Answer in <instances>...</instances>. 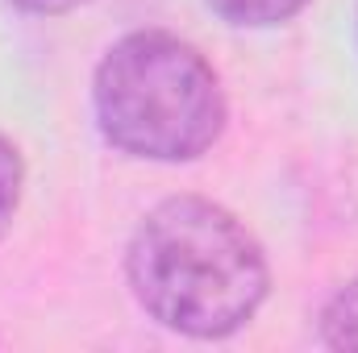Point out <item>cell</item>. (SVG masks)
Here are the masks:
<instances>
[{
	"mask_svg": "<svg viewBox=\"0 0 358 353\" xmlns=\"http://www.w3.org/2000/svg\"><path fill=\"white\" fill-rule=\"evenodd\" d=\"M21 191H25V163L21 150L0 133V237L13 229L17 208H21Z\"/></svg>",
	"mask_w": 358,
	"mask_h": 353,
	"instance_id": "obj_5",
	"label": "cell"
},
{
	"mask_svg": "<svg viewBox=\"0 0 358 353\" xmlns=\"http://www.w3.org/2000/svg\"><path fill=\"white\" fill-rule=\"evenodd\" d=\"M8 4H17L25 13H38V17H59V13H71V8H80L88 0H8Z\"/></svg>",
	"mask_w": 358,
	"mask_h": 353,
	"instance_id": "obj_6",
	"label": "cell"
},
{
	"mask_svg": "<svg viewBox=\"0 0 358 353\" xmlns=\"http://www.w3.org/2000/svg\"><path fill=\"white\" fill-rule=\"evenodd\" d=\"M100 137L142 163H196L229 121L217 67L179 33L134 29L117 38L92 75Z\"/></svg>",
	"mask_w": 358,
	"mask_h": 353,
	"instance_id": "obj_2",
	"label": "cell"
},
{
	"mask_svg": "<svg viewBox=\"0 0 358 353\" xmlns=\"http://www.w3.org/2000/svg\"><path fill=\"white\" fill-rule=\"evenodd\" d=\"M125 278L155 324L192 341L242 333L271 291L255 229L204 195H167L134 225Z\"/></svg>",
	"mask_w": 358,
	"mask_h": 353,
	"instance_id": "obj_1",
	"label": "cell"
},
{
	"mask_svg": "<svg viewBox=\"0 0 358 353\" xmlns=\"http://www.w3.org/2000/svg\"><path fill=\"white\" fill-rule=\"evenodd\" d=\"M308 0H208V8L238 29H275L304 13Z\"/></svg>",
	"mask_w": 358,
	"mask_h": 353,
	"instance_id": "obj_3",
	"label": "cell"
},
{
	"mask_svg": "<svg viewBox=\"0 0 358 353\" xmlns=\"http://www.w3.org/2000/svg\"><path fill=\"white\" fill-rule=\"evenodd\" d=\"M321 341L329 350H358V278L342 283L321 308Z\"/></svg>",
	"mask_w": 358,
	"mask_h": 353,
	"instance_id": "obj_4",
	"label": "cell"
}]
</instances>
